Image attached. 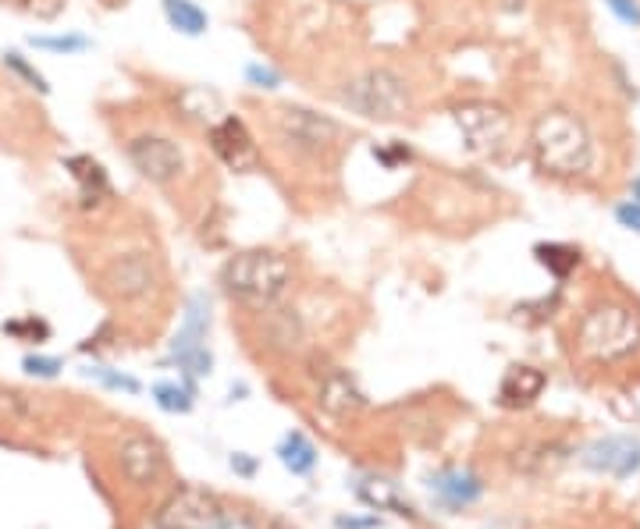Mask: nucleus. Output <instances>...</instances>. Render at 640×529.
I'll use <instances>...</instances> for the list:
<instances>
[{
	"instance_id": "obj_1",
	"label": "nucleus",
	"mask_w": 640,
	"mask_h": 529,
	"mask_svg": "<svg viewBox=\"0 0 640 529\" xmlns=\"http://www.w3.org/2000/svg\"><path fill=\"white\" fill-rule=\"evenodd\" d=\"M261 121L267 156L278 171L296 174L299 185H321L338 174L342 156L349 150V132L335 118L296 108V103H274V108H261Z\"/></svg>"
},
{
	"instance_id": "obj_2",
	"label": "nucleus",
	"mask_w": 640,
	"mask_h": 529,
	"mask_svg": "<svg viewBox=\"0 0 640 529\" xmlns=\"http://www.w3.org/2000/svg\"><path fill=\"white\" fill-rule=\"evenodd\" d=\"M345 111L367 121H406L420 111V85L395 61H359L327 85Z\"/></svg>"
},
{
	"instance_id": "obj_3",
	"label": "nucleus",
	"mask_w": 640,
	"mask_h": 529,
	"mask_svg": "<svg viewBox=\"0 0 640 529\" xmlns=\"http://www.w3.org/2000/svg\"><path fill=\"white\" fill-rule=\"evenodd\" d=\"M530 156L551 179H583L591 174L598 150L587 121L566 108L545 111L530 129Z\"/></svg>"
},
{
	"instance_id": "obj_4",
	"label": "nucleus",
	"mask_w": 640,
	"mask_h": 529,
	"mask_svg": "<svg viewBox=\"0 0 640 529\" xmlns=\"http://www.w3.org/2000/svg\"><path fill=\"white\" fill-rule=\"evenodd\" d=\"M125 156L129 164L143 174L150 185L171 192L175 200H193V189L203 182V164L196 161L179 135L164 129H140L125 135Z\"/></svg>"
},
{
	"instance_id": "obj_5",
	"label": "nucleus",
	"mask_w": 640,
	"mask_h": 529,
	"mask_svg": "<svg viewBox=\"0 0 640 529\" xmlns=\"http://www.w3.org/2000/svg\"><path fill=\"white\" fill-rule=\"evenodd\" d=\"M296 263L278 250H246L235 253L221 267V288L232 303L253 313H267L292 292Z\"/></svg>"
},
{
	"instance_id": "obj_6",
	"label": "nucleus",
	"mask_w": 640,
	"mask_h": 529,
	"mask_svg": "<svg viewBox=\"0 0 640 529\" xmlns=\"http://www.w3.org/2000/svg\"><path fill=\"white\" fill-rule=\"evenodd\" d=\"M573 345L591 363H619L640 348V309L622 298H598L580 316Z\"/></svg>"
},
{
	"instance_id": "obj_7",
	"label": "nucleus",
	"mask_w": 640,
	"mask_h": 529,
	"mask_svg": "<svg viewBox=\"0 0 640 529\" xmlns=\"http://www.w3.org/2000/svg\"><path fill=\"white\" fill-rule=\"evenodd\" d=\"M100 285L118 303H140L161 285V260L146 250H132L114 256L100 274Z\"/></svg>"
},
{
	"instance_id": "obj_8",
	"label": "nucleus",
	"mask_w": 640,
	"mask_h": 529,
	"mask_svg": "<svg viewBox=\"0 0 640 529\" xmlns=\"http://www.w3.org/2000/svg\"><path fill=\"white\" fill-rule=\"evenodd\" d=\"M206 146H211V153L228 171H256V164L264 161L261 143H256V135L238 114H228V118H221L217 125H211V132H206Z\"/></svg>"
},
{
	"instance_id": "obj_9",
	"label": "nucleus",
	"mask_w": 640,
	"mask_h": 529,
	"mask_svg": "<svg viewBox=\"0 0 640 529\" xmlns=\"http://www.w3.org/2000/svg\"><path fill=\"white\" fill-rule=\"evenodd\" d=\"M459 129L470 139V150L484 153V156H498L509 150V114L491 108V103H466L459 111Z\"/></svg>"
},
{
	"instance_id": "obj_10",
	"label": "nucleus",
	"mask_w": 640,
	"mask_h": 529,
	"mask_svg": "<svg viewBox=\"0 0 640 529\" xmlns=\"http://www.w3.org/2000/svg\"><path fill=\"white\" fill-rule=\"evenodd\" d=\"M224 522V508L214 494L189 487L182 490L175 501H167L164 511L158 516V529H221Z\"/></svg>"
},
{
	"instance_id": "obj_11",
	"label": "nucleus",
	"mask_w": 640,
	"mask_h": 529,
	"mask_svg": "<svg viewBox=\"0 0 640 529\" xmlns=\"http://www.w3.org/2000/svg\"><path fill=\"white\" fill-rule=\"evenodd\" d=\"M118 466H121V476H125L132 487H153L164 476V451H161L158 440L135 434V437L121 440Z\"/></svg>"
},
{
	"instance_id": "obj_12",
	"label": "nucleus",
	"mask_w": 640,
	"mask_h": 529,
	"mask_svg": "<svg viewBox=\"0 0 640 529\" xmlns=\"http://www.w3.org/2000/svg\"><path fill=\"white\" fill-rule=\"evenodd\" d=\"M583 466L595 472H609L616 480H627L640 469V440L633 437H601L583 451Z\"/></svg>"
},
{
	"instance_id": "obj_13",
	"label": "nucleus",
	"mask_w": 640,
	"mask_h": 529,
	"mask_svg": "<svg viewBox=\"0 0 640 529\" xmlns=\"http://www.w3.org/2000/svg\"><path fill=\"white\" fill-rule=\"evenodd\" d=\"M427 487L445 508H466L484 494V484L474 469H445L438 476H430Z\"/></svg>"
},
{
	"instance_id": "obj_14",
	"label": "nucleus",
	"mask_w": 640,
	"mask_h": 529,
	"mask_svg": "<svg viewBox=\"0 0 640 529\" xmlns=\"http://www.w3.org/2000/svg\"><path fill=\"white\" fill-rule=\"evenodd\" d=\"M545 384L548 377L538 366H512L498 384V401L506 405V409H524V405H534L541 398Z\"/></svg>"
},
{
	"instance_id": "obj_15",
	"label": "nucleus",
	"mask_w": 640,
	"mask_h": 529,
	"mask_svg": "<svg viewBox=\"0 0 640 529\" xmlns=\"http://www.w3.org/2000/svg\"><path fill=\"white\" fill-rule=\"evenodd\" d=\"M363 405V395L356 391V384L349 374H332L321 384V409L332 416H345Z\"/></svg>"
},
{
	"instance_id": "obj_16",
	"label": "nucleus",
	"mask_w": 640,
	"mask_h": 529,
	"mask_svg": "<svg viewBox=\"0 0 640 529\" xmlns=\"http://www.w3.org/2000/svg\"><path fill=\"white\" fill-rule=\"evenodd\" d=\"M68 171H72V179L82 185V196L85 200H96V196H111V185H108V174L96 161L90 156H68Z\"/></svg>"
},
{
	"instance_id": "obj_17",
	"label": "nucleus",
	"mask_w": 640,
	"mask_h": 529,
	"mask_svg": "<svg viewBox=\"0 0 640 529\" xmlns=\"http://www.w3.org/2000/svg\"><path fill=\"white\" fill-rule=\"evenodd\" d=\"M278 458H282V466L292 476H306V472H314V466H317V448L309 445L303 434H288L282 440V448H278Z\"/></svg>"
},
{
	"instance_id": "obj_18",
	"label": "nucleus",
	"mask_w": 640,
	"mask_h": 529,
	"mask_svg": "<svg viewBox=\"0 0 640 529\" xmlns=\"http://www.w3.org/2000/svg\"><path fill=\"white\" fill-rule=\"evenodd\" d=\"M164 14L179 32H185V37H200L206 29V14L193 4V0H164Z\"/></svg>"
},
{
	"instance_id": "obj_19",
	"label": "nucleus",
	"mask_w": 640,
	"mask_h": 529,
	"mask_svg": "<svg viewBox=\"0 0 640 529\" xmlns=\"http://www.w3.org/2000/svg\"><path fill=\"white\" fill-rule=\"evenodd\" d=\"M356 494L363 501H367L370 508H392V511H399V516H409V505L399 501V494H395V484L388 480H367V484H359Z\"/></svg>"
},
{
	"instance_id": "obj_20",
	"label": "nucleus",
	"mask_w": 640,
	"mask_h": 529,
	"mask_svg": "<svg viewBox=\"0 0 640 529\" xmlns=\"http://www.w3.org/2000/svg\"><path fill=\"white\" fill-rule=\"evenodd\" d=\"M534 253H538V260H541L556 277H566V274L580 263V253H577V250H569V245H556V242H551V245H538Z\"/></svg>"
},
{
	"instance_id": "obj_21",
	"label": "nucleus",
	"mask_w": 640,
	"mask_h": 529,
	"mask_svg": "<svg viewBox=\"0 0 640 529\" xmlns=\"http://www.w3.org/2000/svg\"><path fill=\"white\" fill-rule=\"evenodd\" d=\"M153 398L164 413H189L193 409V387H179V384H158L153 387Z\"/></svg>"
},
{
	"instance_id": "obj_22",
	"label": "nucleus",
	"mask_w": 640,
	"mask_h": 529,
	"mask_svg": "<svg viewBox=\"0 0 640 529\" xmlns=\"http://www.w3.org/2000/svg\"><path fill=\"white\" fill-rule=\"evenodd\" d=\"M4 334H14V338H29V342H43V338H50V327L43 321H37V316H26V321L4 324Z\"/></svg>"
},
{
	"instance_id": "obj_23",
	"label": "nucleus",
	"mask_w": 640,
	"mask_h": 529,
	"mask_svg": "<svg viewBox=\"0 0 640 529\" xmlns=\"http://www.w3.org/2000/svg\"><path fill=\"white\" fill-rule=\"evenodd\" d=\"M90 377H96V380H103L111 387V391H129V395H135L140 391V380H132V377H125V374H114V369H108V366H96V369H85Z\"/></svg>"
},
{
	"instance_id": "obj_24",
	"label": "nucleus",
	"mask_w": 640,
	"mask_h": 529,
	"mask_svg": "<svg viewBox=\"0 0 640 529\" xmlns=\"http://www.w3.org/2000/svg\"><path fill=\"white\" fill-rule=\"evenodd\" d=\"M32 47H43V50H58V54H79L90 43L82 37H32Z\"/></svg>"
},
{
	"instance_id": "obj_25",
	"label": "nucleus",
	"mask_w": 640,
	"mask_h": 529,
	"mask_svg": "<svg viewBox=\"0 0 640 529\" xmlns=\"http://www.w3.org/2000/svg\"><path fill=\"white\" fill-rule=\"evenodd\" d=\"M8 68H14V72H19L29 85H37L40 93H47V79H43V75L37 72V68H32L22 54H8Z\"/></svg>"
},
{
	"instance_id": "obj_26",
	"label": "nucleus",
	"mask_w": 640,
	"mask_h": 529,
	"mask_svg": "<svg viewBox=\"0 0 640 529\" xmlns=\"http://www.w3.org/2000/svg\"><path fill=\"white\" fill-rule=\"evenodd\" d=\"M22 366L32 377H58L61 374V359H47V356H26Z\"/></svg>"
},
{
	"instance_id": "obj_27",
	"label": "nucleus",
	"mask_w": 640,
	"mask_h": 529,
	"mask_svg": "<svg viewBox=\"0 0 640 529\" xmlns=\"http://www.w3.org/2000/svg\"><path fill=\"white\" fill-rule=\"evenodd\" d=\"M616 221H619L622 227H630V232L640 235V203H637V200L619 203V206H616Z\"/></svg>"
},
{
	"instance_id": "obj_28",
	"label": "nucleus",
	"mask_w": 640,
	"mask_h": 529,
	"mask_svg": "<svg viewBox=\"0 0 640 529\" xmlns=\"http://www.w3.org/2000/svg\"><path fill=\"white\" fill-rule=\"evenodd\" d=\"M609 8H612L627 26H640V4H637V0H609Z\"/></svg>"
},
{
	"instance_id": "obj_29",
	"label": "nucleus",
	"mask_w": 640,
	"mask_h": 529,
	"mask_svg": "<svg viewBox=\"0 0 640 529\" xmlns=\"http://www.w3.org/2000/svg\"><path fill=\"white\" fill-rule=\"evenodd\" d=\"M232 469H235L238 476H253V472H256V458H250L246 451H235V455H232Z\"/></svg>"
},
{
	"instance_id": "obj_30",
	"label": "nucleus",
	"mask_w": 640,
	"mask_h": 529,
	"mask_svg": "<svg viewBox=\"0 0 640 529\" xmlns=\"http://www.w3.org/2000/svg\"><path fill=\"white\" fill-rule=\"evenodd\" d=\"M335 526L338 529H377L380 526V519H335Z\"/></svg>"
},
{
	"instance_id": "obj_31",
	"label": "nucleus",
	"mask_w": 640,
	"mask_h": 529,
	"mask_svg": "<svg viewBox=\"0 0 640 529\" xmlns=\"http://www.w3.org/2000/svg\"><path fill=\"white\" fill-rule=\"evenodd\" d=\"M250 79H253V82H267V90H271L274 82H278V79H274L271 72H264L261 64H253V68H250Z\"/></svg>"
},
{
	"instance_id": "obj_32",
	"label": "nucleus",
	"mask_w": 640,
	"mask_h": 529,
	"mask_svg": "<svg viewBox=\"0 0 640 529\" xmlns=\"http://www.w3.org/2000/svg\"><path fill=\"white\" fill-rule=\"evenodd\" d=\"M633 200H637V203H640V179H637V182H633Z\"/></svg>"
}]
</instances>
